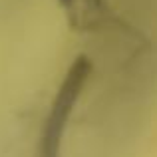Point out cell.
Here are the masks:
<instances>
[{
	"mask_svg": "<svg viewBox=\"0 0 157 157\" xmlns=\"http://www.w3.org/2000/svg\"><path fill=\"white\" fill-rule=\"evenodd\" d=\"M92 74V62L86 56H78L70 64L64 82L58 88V94L52 101V109L40 137V157H60V143L64 137V129L76 105L78 98L82 96L86 82Z\"/></svg>",
	"mask_w": 157,
	"mask_h": 157,
	"instance_id": "cell-1",
	"label": "cell"
},
{
	"mask_svg": "<svg viewBox=\"0 0 157 157\" xmlns=\"http://www.w3.org/2000/svg\"><path fill=\"white\" fill-rule=\"evenodd\" d=\"M70 28L76 32H92L104 22L105 0H56Z\"/></svg>",
	"mask_w": 157,
	"mask_h": 157,
	"instance_id": "cell-2",
	"label": "cell"
}]
</instances>
